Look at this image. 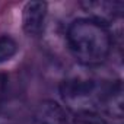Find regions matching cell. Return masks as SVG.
Returning <instances> with one entry per match:
<instances>
[{
	"label": "cell",
	"mask_w": 124,
	"mask_h": 124,
	"mask_svg": "<svg viewBox=\"0 0 124 124\" xmlns=\"http://www.w3.org/2000/svg\"><path fill=\"white\" fill-rule=\"evenodd\" d=\"M72 55L83 66H98L107 60L112 47L109 29L89 18L76 19L67 29Z\"/></svg>",
	"instance_id": "cell-1"
},
{
	"label": "cell",
	"mask_w": 124,
	"mask_h": 124,
	"mask_svg": "<svg viewBox=\"0 0 124 124\" xmlns=\"http://www.w3.org/2000/svg\"><path fill=\"white\" fill-rule=\"evenodd\" d=\"M60 93L63 96L64 102L73 108L80 111H91L89 107L95 102V99L99 102L101 93H98V88L95 80L88 78H70L66 79L60 86Z\"/></svg>",
	"instance_id": "cell-2"
},
{
	"label": "cell",
	"mask_w": 124,
	"mask_h": 124,
	"mask_svg": "<svg viewBox=\"0 0 124 124\" xmlns=\"http://www.w3.org/2000/svg\"><path fill=\"white\" fill-rule=\"evenodd\" d=\"M47 16V5L42 2H29L22 12V26L29 37H37L44 29Z\"/></svg>",
	"instance_id": "cell-3"
},
{
	"label": "cell",
	"mask_w": 124,
	"mask_h": 124,
	"mask_svg": "<svg viewBox=\"0 0 124 124\" xmlns=\"http://www.w3.org/2000/svg\"><path fill=\"white\" fill-rule=\"evenodd\" d=\"M80 6L89 15V19L105 26L107 23L114 21L123 10V3L120 2H82Z\"/></svg>",
	"instance_id": "cell-4"
},
{
	"label": "cell",
	"mask_w": 124,
	"mask_h": 124,
	"mask_svg": "<svg viewBox=\"0 0 124 124\" xmlns=\"http://www.w3.org/2000/svg\"><path fill=\"white\" fill-rule=\"evenodd\" d=\"M32 124H69L67 112L54 101H42L32 114Z\"/></svg>",
	"instance_id": "cell-5"
},
{
	"label": "cell",
	"mask_w": 124,
	"mask_h": 124,
	"mask_svg": "<svg viewBox=\"0 0 124 124\" xmlns=\"http://www.w3.org/2000/svg\"><path fill=\"white\" fill-rule=\"evenodd\" d=\"M99 104L107 109L108 114L114 117H121L123 115V88L121 83L117 82L115 85L108 86L101 92L99 96Z\"/></svg>",
	"instance_id": "cell-6"
},
{
	"label": "cell",
	"mask_w": 124,
	"mask_h": 124,
	"mask_svg": "<svg viewBox=\"0 0 124 124\" xmlns=\"http://www.w3.org/2000/svg\"><path fill=\"white\" fill-rule=\"evenodd\" d=\"M16 50H18V45L15 39L9 35H2L0 37V63L12 58L16 54Z\"/></svg>",
	"instance_id": "cell-7"
},
{
	"label": "cell",
	"mask_w": 124,
	"mask_h": 124,
	"mask_svg": "<svg viewBox=\"0 0 124 124\" xmlns=\"http://www.w3.org/2000/svg\"><path fill=\"white\" fill-rule=\"evenodd\" d=\"M73 124H108V123L93 111H80L76 114Z\"/></svg>",
	"instance_id": "cell-8"
}]
</instances>
